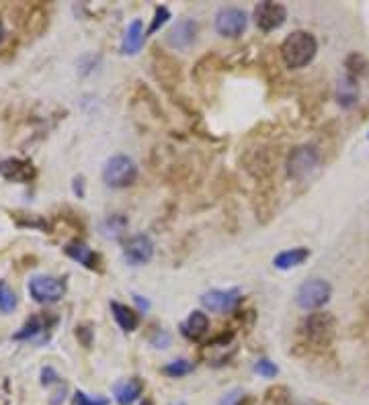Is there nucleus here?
<instances>
[{
    "mask_svg": "<svg viewBox=\"0 0 369 405\" xmlns=\"http://www.w3.org/2000/svg\"><path fill=\"white\" fill-rule=\"evenodd\" d=\"M318 51V44L316 37L308 31H294L292 35L285 37V41L281 44V58L283 64L292 70H299L306 68L314 55Z\"/></svg>",
    "mask_w": 369,
    "mask_h": 405,
    "instance_id": "obj_1",
    "label": "nucleus"
},
{
    "mask_svg": "<svg viewBox=\"0 0 369 405\" xmlns=\"http://www.w3.org/2000/svg\"><path fill=\"white\" fill-rule=\"evenodd\" d=\"M138 176V166L129 156H113L103 168V180L111 189H125L134 185Z\"/></svg>",
    "mask_w": 369,
    "mask_h": 405,
    "instance_id": "obj_2",
    "label": "nucleus"
},
{
    "mask_svg": "<svg viewBox=\"0 0 369 405\" xmlns=\"http://www.w3.org/2000/svg\"><path fill=\"white\" fill-rule=\"evenodd\" d=\"M304 334L312 346H328L335 336V317L328 313H312L304 321Z\"/></svg>",
    "mask_w": 369,
    "mask_h": 405,
    "instance_id": "obj_3",
    "label": "nucleus"
},
{
    "mask_svg": "<svg viewBox=\"0 0 369 405\" xmlns=\"http://www.w3.org/2000/svg\"><path fill=\"white\" fill-rule=\"evenodd\" d=\"M330 293H332V288L326 281L312 279V281H306L304 285L297 288L295 303L302 310H318L330 299Z\"/></svg>",
    "mask_w": 369,
    "mask_h": 405,
    "instance_id": "obj_4",
    "label": "nucleus"
},
{
    "mask_svg": "<svg viewBox=\"0 0 369 405\" xmlns=\"http://www.w3.org/2000/svg\"><path fill=\"white\" fill-rule=\"evenodd\" d=\"M29 293L37 303L49 305V303H58L64 297L66 285L56 277H33L29 281Z\"/></svg>",
    "mask_w": 369,
    "mask_h": 405,
    "instance_id": "obj_5",
    "label": "nucleus"
},
{
    "mask_svg": "<svg viewBox=\"0 0 369 405\" xmlns=\"http://www.w3.org/2000/svg\"><path fill=\"white\" fill-rule=\"evenodd\" d=\"M246 25H248L246 13L236 6L220 8L216 15V31L224 37H240L245 33Z\"/></svg>",
    "mask_w": 369,
    "mask_h": 405,
    "instance_id": "obj_6",
    "label": "nucleus"
},
{
    "mask_svg": "<svg viewBox=\"0 0 369 405\" xmlns=\"http://www.w3.org/2000/svg\"><path fill=\"white\" fill-rule=\"evenodd\" d=\"M316 166H318V154L310 145L295 147L294 152L290 154V158H287V174L295 180L308 176Z\"/></svg>",
    "mask_w": 369,
    "mask_h": 405,
    "instance_id": "obj_7",
    "label": "nucleus"
},
{
    "mask_svg": "<svg viewBox=\"0 0 369 405\" xmlns=\"http://www.w3.org/2000/svg\"><path fill=\"white\" fill-rule=\"evenodd\" d=\"M287 19V8L279 2H261L254 8V23L261 31H275Z\"/></svg>",
    "mask_w": 369,
    "mask_h": 405,
    "instance_id": "obj_8",
    "label": "nucleus"
},
{
    "mask_svg": "<svg viewBox=\"0 0 369 405\" xmlns=\"http://www.w3.org/2000/svg\"><path fill=\"white\" fill-rule=\"evenodd\" d=\"M123 256H125L127 264H131V266L148 264L152 260V256H154V244H152V239L144 236V234L134 236V238H129L125 241V246H123Z\"/></svg>",
    "mask_w": 369,
    "mask_h": 405,
    "instance_id": "obj_9",
    "label": "nucleus"
},
{
    "mask_svg": "<svg viewBox=\"0 0 369 405\" xmlns=\"http://www.w3.org/2000/svg\"><path fill=\"white\" fill-rule=\"evenodd\" d=\"M240 291L238 288H228V291H209L201 297V303L203 307H207L214 313H226V311H232L238 303H240Z\"/></svg>",
    "mask_w": 369,
    "mask_h": 405,
    "instance_id": "obj_10",
    "label": "nucleus"
},
{
    "mask_svg": "<svg viewBox=\"0 0 369 405\" xmlns=\"http://www.w3.org/2000/svg\"><path fill=\"white\" fill-rule=\"evenodd\" d=\"M0 176L11 182H29L35 176V168L29 160L8 158L0 162Z\"/></svg>",
    "mask_w": 369,
    "mask_h": 405,
    "instance_id": "obj_11",
    "label": "nucleus"
},
{
    "mask_svg": "<svg viewBox=\"0 0 369 405\" xmlns=\"http://www.w3.org/2000/svg\"><path fill=\"white\" fill-rule=\"evenodd\" d=\"M197 33V23L193 19H183L176 25H172L167 33V44L174 49L187 48L193 39H195Z\"/></svg>",
    "mask_w": 369,
    "mask_h": 405,
    "instance_id": "obj_12",
    "label": "nucleus"
},
{
    "mask_svg": "<svg viewBox=\"0 0 369 405\" xmlns=\"http://www.w3.org/2000/svg\"><path fill=\"white\" fill-rule=\"evenodd\" d=\"M66 254L74 258L78 264H82V266H86V268H91V270H98V264H101V258H98L97 254L86 246V244H82V241H70L66 248Z\"/></svg>",
    "mask_w": 369,
    "mask_h": 405,
    "instance_id": "obj_13",
    "label": "nucleus"
},
{
    "mask_svg": "<svg viewBox=\"0 0 369 405\" xmlns=\"http://www.w3.org/2000/svg\"><path fill=\"white\" fill-rule=\"evenodd\" d=\"M142 44H144V25H142L140 19H136V21L129 23L125 35H123L122 51L127 53V55H134V53H138L142 49Z\"/></svg>",
    "mask_w": 369,
    "mask_h": 405,
    "instance_id": "obj_14",
    "label": "nucleus"
},
{
    "mask_svg": "<svg viewBox=\"0 0 369 405\" xmlns=\"http://www.w3.org/2000/svg\"><path fill=\"white\" fill-rule=\"evenodd\" d=\"M144 391V383L140 379H127L115 385V399L119 405H131Z\"/></svg>",
    "mask_w": 369,
    "mask_h": 405,
    "instance_id": "obj_15",
    "label": "nucleus"
},
{
    "mask_svg": "<svg viewBox=\"0 0 369 405\" xmlns=\"http://www.w3.org/2000/svg\"><path fill=\"white\" fill-rule=\"evenodd\" d=\"M209 330V319L203 311H193L189 315V319L183 324V334L187 336L189 340H199L207 334Z\"/></svg>",
    "mask_w": 369,
    "mask_h": 405,
    "instance_id": "obj_16",
    "label": "nucleus"
},
{
    "mask_svg": "<svg viewBox=\"0 0 369 405\" xmlns=\"http://www.w3.org/2000/svg\"><path fill=\"white\" fill-rule=\"evenodd\" d=\"M308 256H310V250H308V248H292V250H285V252H281L279 256H275L273 264H275V268H279V270H290V268H295V266L306 263Z\"/></svg>",
    "mask_w": 369,
    "mask_h": 405,
    "instance_id": "obj_17",
    "label": "nucleus"
},
{
    "mask_svg": "<svg viewBox=\"0 0 369 405\" xmlns=\"http://www.w3.org/2000/svg\"><path fill=\"white\" fill-rule=\"evenodd\" d=\"M111 311H113V317H115V321L119 324V328H122L123 332H134V330L140 326L138 313L134 310H129L127 305L113 301V303H111Z\"/></svg>",
    "mask_w": 369,
    "mask_h": 405,
    "instance_id": "obj_18",
    "label": "nucleus"
},
{
    "mask_svg": "<svg viewBox=\"0 0 369 405\" xmlns=\"http://www.w3.org/2000/svg\"><path fill=\"white\" fill-rule=\"evenodd\" d=\"M41 332H44V321H41L39 315H33L13 338H15V340H33L35 336H39Z\"/></svg>",
    "mask_w": 369,
    "mask_h": 405,
    "instance_id": "obj_19",
    "label": "nucleus"
},
{
    "mask_svg": "<svg viewBox=\"0 0 369 405\" xmlns=\"http://www.w3.org/2000/svg\"><path fill=\"white\" fill-rule=\"evenodd\" d=\"M125 225H127V219H125V217L113 215V217H109V219L101 225V230H103V234H105L107 238H117V236L123 234Z\"/></svg>",
    "mask_w": 369,
    "mask_h": 405,
    "instance_id": "obj_20",
    "label": "nucleus"
},
{
    "mask_svg": "<svg viewBox=\"0 0 369 405\" xmlns=\"http://www.w3.org/2000/svg\"><path fill=\"white\" fill-rule=\"evenodd\" d=\"M265 405H292V395L285 387H271L265 395Z\"/></svg>",
    "mask_w": 369,
    "mask_h": 405,
    "instance_id": "obj_21",
    "label": "nucleus"
},
{
    "mask_svg": "<svg viewBox=\"0 0 369 405\" xmlns=\"http://www.w3.org/2000/svg\"><path fill=\"white\" fill-rule=\"evenodd\" d=\"M15 307H17V297H15V293L0 281V311H2V313H8V311L15 310Z\"/></svg>",
    "mask_w": 369,
    "mask_h": 405,
    "instance_id": "obj_22",
    "label": "nucleus"
},
{
    "mask_svg": "<svg viewBox=\"0 0 369 405\" xmlns=\"http://www.w3.org/2000/svg\"><path fill=\"white\" fill-rule=\"evenodd\" d=\"M191 369H193L191 362H187V360H174L171 364H167L162 371H164V375H169V377H183V375L191 373Z\"/></svg>",
    "mask_w": 369,
    "mask_h": 405,
    "instance_id": "obj_23",
    "label": "nucleus"
},
{
    "mask_svg": "<svg viewBox=\"0 0 369 405\" xmlns=\"http://www.w3.org/2000/svg\"><path fill=\"white\" fill-rule=\"evenodd\" d=\"M254 371H257L259 375L267 377V379H271V377H275V375H277V366H275V362H271V360H267V358H261V360L254 364Z\"/></svg>",
    "mask_w": 369,
    "mask_h": 405,
    "instance_id": "obj_24",
    "label": "nucleus"
},
{
    "mask_svg": "<svg viewBox=\"0 0 369 405\" xmlns=\"http://www.w3.org/2000/svg\"><path fill=\"white\" fill-rule=\"evenodd\" d=\"M72 405H109L107 399H103V397H97V399H91L86 393H82V391H76L72 397Z\"/></svg>",
    "mask_w": 369,
    "mask_h": 405,
    "instance_id": "obj_25",
    "label": "nucleus"
},
{
    "mask_svg": "<svg viewBox=\"0 0 369 405\" xmlns=\"http://www.w3.org/2000/svg\"><path fill=\"white\" fill-rule=\"evenodd\" d=\"M171 19V13H169V8L167 6H160V8H156V15H154V23L150 27V33H154V31H158V27H162V25L167 23Z\"/></svg>",
    "mask_w": 369,
    "mask_h": 405,
    "instance_id": "obj_26",
    "label": "nucleus"
},
{
    "mask_svg": "<svg viewBox=\"0 0 369 405\" xmlns=\"http://www.w3.org/2000/svg\"><path fill=\"white\" fill-rule=\"evenodd\" d=\"M44 375H48L49 377V375H51V371H49V369L48 371H44ZM51 381H53V379H46V377H44V385H48V383H51Z\"/></svg>",
    "mask_w": 369,
    "mask_h": 405,
    "instance_id": "obj_27",
    "label": "nucleus"
},
{
    "mask_svg": "<svg viewBox=\"0 0 369 405\" xmlns=\"http://www.w3.org/2000/svg\"><path fill=\"white\" fill-rule=\"evenodd\" d=\"M2 37H4V25L0 23V41H2Z\"/></svg>",
    "mask_w": 369,
    "mask_h": 405,
    "instance_id": "obj_28",
    "label": "nucleus"
}]
</instances>
